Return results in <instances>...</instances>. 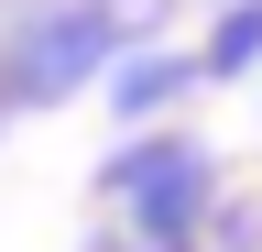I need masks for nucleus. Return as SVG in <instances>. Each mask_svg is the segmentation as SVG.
Here are the masks:
<instances>
[{
  "mask_svg": "<svg viewBox=\"0 0 262 252\" xmlns=\"http://www.w3.org/2000/svg\"><path fill=\"white\" fill-rule=\"evenodd\" d=\"M175 0H11L0 11V121L66 110L77 88H98L131 44L164 33Z\"/></svg>",
  "mask_w": 262,
  "mask_h": 252,
  "instance_id": "obj_1",
  "label": "nucleus"
},
{
  "mask_svg": "<svg viewBox=\"0 0 262 252\" xmlns=\"http://www.w3.org/2000/svg\"><path fill=\"white\" fill-rule=\"evenodd\" d=\"M219 198H229L219 143H208V132H186V121L120 132V143H110V165H98V208H110V230H120V241H142V252H196Z\"/></svg>",
  "mask_w": 262,
  "mask_h": 252,
  "instance_id": "obj_2",
  "label": "nucleus"
},
{
  "mask_svg": "<svg viewBox=\"0 0 262 252\" xmlns=\"http://www.w3.org/2000/svg\"><path fill=\"white\" fill-rule=\"evenodd\" d=\"M196 88H208V77H196V44H164V33H153V44H131L120 66L98 77V99H110L120 132H153V121H175Z\"/></svg>",
  "mask_w": 262,
  "mask_h": 252,
  "instance_id": "obj_3",
  "label": "nucleus"
},
{
  "mask_svg": "<svg viewBox=\"0 0 262 252\" xmlns=\"http://www.w3.org/2000/svg\"><path fill=\"white\" fill-rule=\"evenodd\" d=\"M196 77H208V88L262 77V0H219V11H208V33H196Z\"/></svg>",
  "mask_w": 262,
  "mask_h": 252,
  "instance_id": "obj_4",
  "label": "nucleus"
},
{
  "mask_svg": "<svg viewBox=\"0 0 262 252\" xmlns=\"http://www.w3.org/2000/svg\"><path fill=\"white\" fill-rule=\"evenodd\" d=\"M196 252H262V198H241V186H229V198L208 208V241Z\"/></svg>",
  "mask_w": 262,
  "mask_h": 252,
  "instance_id": "obj_5",
  "label": "nucleus"
},
{
  "mask_svg": "<svg viewBox=\"0 0 262 252\" xmlns=\"http://www.w3.org/2000/svg\"><path fill=\"white\" fill-rule=\"evenodd\" d=\"M88 252H142V241H120V230H88Z\"/></svg>",
  "mask_w": 262,
  "mask_h": 252,
  "instance_id": "obj_6",
  "label": "nucleus"
},
{
  "mask_svg": "<svg viewBox=\"0 0 262 252\" xmlns=\"http://www.w3.org/2000/svg\"><path fill=\"white\" fill-rule=\"evenodd\" d=\"M0 11H11V0H0Z\"/></svg>",
  "mask_w": 262,
  "mask_h": 252,
  "instance_id": "obj_7",
  "label": "nucleus"
}]
</instances>
